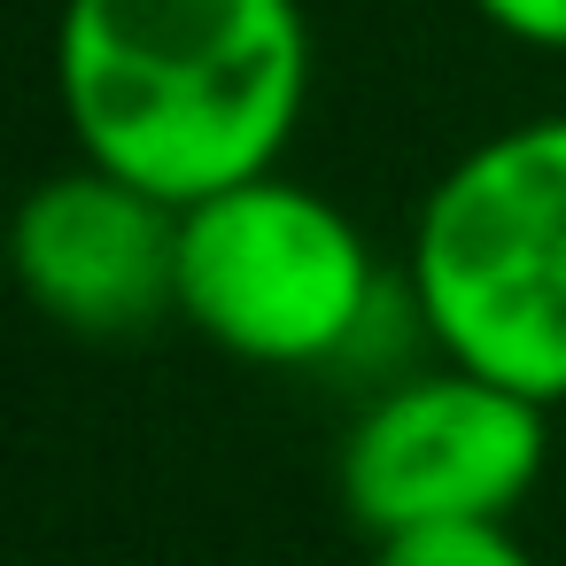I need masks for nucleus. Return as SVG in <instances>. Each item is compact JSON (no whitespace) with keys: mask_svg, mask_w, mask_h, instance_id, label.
Returning a JSON list of instances; mask_svg holds the SVG:
<instances>
[{"mask_svg":"<svg viewBox=\"0 0 566 566\" xmlns=\"http://www.w3.org/2000/svg\"><path fill=\"white\" fill-rule=\"evenodd\" d=\"M551 465V411L458 357H427L380 380L342 450L334 496L357 535H419L458 520H512Z\"/></svg>","mask_w":566,"mask_h":566,"instance_id":"nucleus-4","label":"nucleus"},{"mask_svg":"<svg viewBox=\"0 0 566 566\" xmlns=\"http://www.w3.org/2000/svg\"><path fill=\"white\" fill-rule=\"evenodd\" d=\"M179 318L233 365L256 373H411V342H427L403 272L373 256L365 226L287 179H241L195 210H179Z\"/></svg>","mask_w":566,"mask_h":566,"instance_id":"nucleus-2","label":"nucleus"},{"mask_svg":"<svg viewBox=\"0 0 566 566\" xmlns=\"http://www.w3.org/2000/svg\"><path fill=\"white\" fill-rule=\"evenodd\" d=\"M403 287L434 357L566 403V109L473 140L427 187Z\"/></svg>","mask_w":566,"mask_h":566,"instance_id":"nucleus-3","label":"nucleus"},{"mask_svg":"<svg viewBox=\"0 0 566 566\" xmlns=\"http://www.w3.org/2000/svg\"><path fill=\"white\" fill-rule=\"evenodd\" d=\"M17 280L48 326L133 342L179 318V210L102 164H71L17 210Z\"/></svg>","mask_w":566,"mask_h":566,"instance_id":"nucleus-5","label":"nucleus"},{"mask_svg":"<svg viewBox=\"0 0 566 566\" xmlns=\"http://www.w3.org/2000/svg\"><path fill=\"white\" fill-rule=\"evenodd\" d=\"M373 566H535V551L512 535V520H458L373 543Z\"/></svg>","mask_w":566,"mask_h":566,"instance_id":"nucleus-6","label":"nucleus"},{"mask_svg":"<svg viewBox=\"0 0 566 566\" xmlns=\"http://www.w3.org/2000/svg\"><path fill=\"white\" fill-rule=\"evenodd\" d=\"M303 0H63L55 102L78 164L195 210L280 171L311 109Z\"/></svg>","mask_w":566,"mask_h":566,"instance_id":"nucleus-1","label":"nucleus"},{"mask_svg":"<svg viewBox=\"0 0 566 566\" xmlns=\"http://www.w3.org/2000/svg\"><path fill=\"white\" fill-rule=\"evenodd\" d=\"M465 9L512 40V48H535V55H566V0H465Z\"/></svg>","mask_w":566,"mask_h":566,"instance_id":"nucleus-7","label":"nucleus"}]
</instances>
